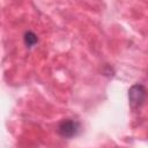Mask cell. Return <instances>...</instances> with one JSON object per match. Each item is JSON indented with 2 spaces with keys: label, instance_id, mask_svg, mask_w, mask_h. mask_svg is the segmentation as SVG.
Here are the masks:
<instances>
[{
  "label": "cell",
  "instance_id": "1",
  "mask_svg": "<svg viewBox=\"0 0 148 148\" xmlns=\"http://www.w3.org/2000/svg\"><path fill=\"white\" fill-rule=\"evenodd\" d=\"M147 96V89L143 84L141 83H135L133 84L130 90H128V99H130V105L133 109H136L142 105Z\"/></svg>",
  "mask_w": 148,
  "mask_h": 148
},
{
  "label": "cell",
  "instance_id": "2",
  "mask_svg": "<svg viewBox=\"0 0 148 148\" xmlns=\"http://www.w3.org/2000/svg\"><path fill=\"white\" fill-rule=\"evenodd\" d=\"M80 131V123L73 119H64L58 124V133L66 139L75 136Z\"/></svg>",
  "mask_w": 148,
  "mask_h": 148
},
{
  "label": "cell",
  "instance_id": "3",
  "mask_svg": "<svg viewBox=\"0 0 148 148\" xmlns=\"http://www.w3.org/2000/svg\"><path fill=\"white\" fill-rule=\"evenodd\" d=\"M24 43L28 47H32L34 45H36L38 43V37L36 34H34L32 31H27L24 34Z\"/></svg>",
  "mask_w": 148,
  "mask_h": 148
}]
</instances>
